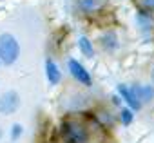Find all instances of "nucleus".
<instances>
[{"label": "nucleus", "instance_id": "obj_7", "mask_svg": "<svg viewBox=\"0 0 154 143\" xmlns=\"http://www.w3.org/2000/svg\"><path fill=\"white\" fill-rule=\"evenodd\" d=\"M45 71H47V78L51 84H58L60 82V71L56 67V63L53 60H47L45 62Z\"/></svg>", "mask_w": 154, "mask_h": 143}, {"label": "nucleus", "instance_id": "obj_9", "mask_svg": "<svg viewBox=\"0 0 154 143\" xmlns=\"http://www.w3.org/2000/svg\"><path fill=\"white\" fill-rule=\"evenodd\" d=\"M80 49H82V53H84L85 56H89V58L94 54V49H93L91 42H89L85 36H82V38H80Z\"/></svg>", "mask_w": 154, "mask_h": 143}, {"label": "nucleus", "instance_id": "obj_12", "mask_svg": "<svg viewBox=\"0 0 154 143\" xmlns=\"http://www.w3.org/2000/svg\"><path fill=\"white\" fill-rule=\"evenodd\" d=\"M140 4L145 9H154V0H140Z\"/></svg>", "mask_w": 154, "mask_h": 143}, {"label": "nucleus", "instance_id": "obj_11", "mask_svg": "<svg viewBox=\"0 0 154 143\" xmlns=\"http://www.w3.org/2000/svg\"><path fill=\"white\" fill-rule=\"evenodd\" d=\"M122 120H123V123H125V125H129V123L132 121V112L123 111V112H122Z\"/></svg>", "mask_w": 154, "mask_h": 143}, {"label": "nucleus", "instance_id": "obj_1", "mask_svg": "<svg viewBox=\"0 0 154 143\" xmlns=\"http://www.w3.org/2000/svg\"><path fill=\"white\" fill-rule=\"evenodd\" d=\"M102 130L93 118H84L82 114L71 116L62 123V138L65 143H91L94 134H103Z\"/></svg>", "mask_w": 154, "mask_h": 143}, {"label": "nucleus", "instance_id": "obj_10", "mask_svg": "<svg viewBox=\"0 0 154 143\" xmlns=\"http://www.w3.org/2000/svg\"><path fill=\"white\" fill-rule=\"evenodd\" d=\"M20 134H22V125H13V129H11V138L17 139Z\"/></svg>", "mask_w": 154, "mask_h": 143}, {"label": "nucleus", "instance_id": "obj_5", "mask_svg": "<svg viewBox=\"0 0 154 143\" xmlns=\"http://www.w3.org/2000/svg\"><path fill=\"white\" fill-rule=\"evenodd\" d=\"M118 89H120V94L127 100V103H129L134 111H138V109L141 107V102L136 98V94L132 93V89H129L127 85H118Z\"/></svg>", "mask_w": 154, "mask_h": 143}, {"label": "nucleus", "instance_id": "obj_6", "mask_svg": "<svg viewBox=\"0 0 154 143\" xmlns=\"http://www.w3.org/2000/svg\"><path fill=\"white\" fill-rule=\"evenodd\" d=\"M132 93L136 94V98H138L140 102H149V100H152V96H154V91H152V87H149V85H145V87L136 85V87L132 89Z\"/></svg>", "mask_w": 154, "mask_h": 143}, {"label": "nucleus", "instance_id": "obj_4", "mask_svg": "<svg viewBox=\"0 0 154 143\" xmlns=\"http://www.w3.org/2000/svg\"><path fill=\"white\" fill-rule=\"evenodd\" d=\"M69 71H71V75L78 80V82H82V84H85V85H91V84H93L89 73L85 71V67H84L82 63H78L76 60H69Z\"/></svg>", "mask_w": 154, "mask_h": 143}, {"label": "nucleus", "instance_id": "obj_3", "mask_svg": "<svg viewBox=\"0 0 154 143\" xmlns=\"http://www.w3.org/2000/svg\"><path fill=\"white\" fill-rule=\"evenodd\" d=\"M18 105H20V98H18V94L13 93V91L2 94V98H0V112H2V114H11V112H15V111L18 109Z\"/></svg>", "mask_w": 154, "mask_h": 143}, {"label": "nucleus", "instance_id": "obj_13", "mask_svg": "<svg viewBox=\"0 0 154 143\" xmlns=\"http://www.w3.org/2000/svg\"><path fill=\"white\" fill-rule=\"evenodd\" d=\"M0 138H2V130H0Z\"/></svg>", "mask_w": 154, "mask_h": 143}, {"label": "nucleus", "instance_id": "obj_2", "mask_svg": "<svg viewBox=\"0 0 154 143\" xmlns=\"http://www.w3.org/2000/svg\"><path fill=\"white\" fill-rule=\"evenodd\" d=\"M18 53H20V47H18V42L15 40V36L11 35H0V60L4 63H13L17 58H18Z\"/></svg>", "mask_w": 154, "mask_h": 143}, {"label": "nucleus", "instance_id": "obj_8", "mask_svg": "<svg viewBox=\"0 0 154 143\" xmlns=\"http://www.w3.org/2000/svg\"><path fill=\"white\" fill-rule=\"evenodd\" d=\"M102 6H103V0H80L82 11H87V13H93V11L100 9Z\"/></svg>", "mask_w": 154, "mask_h": 143}]
</instances>
